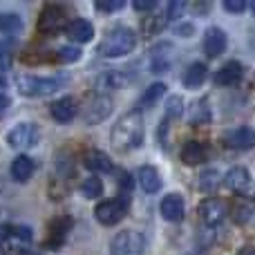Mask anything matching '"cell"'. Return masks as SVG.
I'll use <instances>...</instances> for the list:
<instances>
[{
  "label": "cell",
  "mask_w": 255,
  "mask_h": 255,
  "mask_svg": "<svg viewBox=\"0 0 255 255\" xmlns=\"http://www.w3.org/2000/svg\"><path fill=\"white\" fill-rule=\"evenodd\" d=\"M143 134H145L143 117H141L139 110H130L121 117L119 124L112 128L110 143L117 152H130V150L139 148L143 143Z\"/></svg>",
  "instance_id": "1"
},
{
  "label": "cell",
  "mask_w": 255,
  "mask_h": 255,
  "mask_svg": "<svg viewBox=\"0 0 255 255\" xmlns=\"http://www.w3.org/2000/svg\"><path fill=\"white\" fill-rule=\"evenodd\" d=\"M136 45V34L130 29V27H115L106 34V38L101 40L97 52L106 58H119L126 56L134 49Z\"/></svg>",
  "instance_id": "2"
},
{
  "label": "cell",
  "mask_w": 255,
  "mask_h": 255,
  "mask_svg": "<svg viewBox=\"0 0 255 255\" xmlns=\"http://www.w3.org/2000/svg\"><path fill=\"white\" fill-rule=\"evenodd\" d=\"M63 76H34V74H18L16 88L22 97H49L63 88Z\"/></svg>",
  "instance_id": "3"
},
{
  "label": "cell",
  "mask_w": 255,
  "mask_h": 255,
  "mask_svg": "<svg viewBox=\"0 0 255 255\" xmlns=\"http://www.w3.org/2000/svg\"><path fill=\"white\" fill-rule=\"evenodd\" d=\"M145 238L139 231H121L112 238L110 255H143Z\"/></svg>",
  "instance_id": "4"
},
{
  "label": "cell",
  "mask_w": 255,
  "mask_h": 255,
  "mask_svg": "<svg viewBox=\"0 0 255 255\" xmlns=\"http://www.w3.org/2000/svg\"><path fill=\"white\" fill-rule=\"evenodd\" d=\"M128 206H130V199H128L126 195L112 197V199H103V202L97 206L94 215H97V220L101 222L103 226H115L126 217Z\"/></svg>",
  "instance_id": "5"
},
{
  "label": "cell",
  "mask_w": 255,
  "mask_h": 255,
  "mask_svg": "<svg viewBox=\"0 0 255 255\" xmlns=\"http://www.w3.org/2000/svg\"><path fill=\"white\" fill-rule=\"evenodd\" d=\"M110 115H112V99L108 97V94H99V92L88 97V101L83 103V110H81L83 121L90 126L101 124V121H106Z\"/></svg>",
  "instance_id": "6"
},
{
  "label": "cell",
  "mask_w": 255,
  "mask_h": 255,
  "mask_svg": "<svg viewBox=\"0 0 255 255\" xmlns=\"http://www.w3.org/2000/svg\"><path fill=\"white\" fill-rule=\"evenodd\" d=\"M36 141H38V128H36V124H18L16 128H11L7 132L9 148L25 150L36 145Z\"/></svg>",
  "instance_id": "7"
},
{
  "label": "cell",
  "mask_w": 255,
  "mask_h": 255,
  "mask_svg": "<svg viewBox=\"0 0 255 255\" xmlns=\"http://www.w3.org/2000/svg\"><path fill=\"white\" fill-rule=\"evenodd\" d=\"M65 20L67 16L61 4H47L38 18V29L43 34H56V31H61L65 27Z\"/></svg>",
  "instance_id": "8"
},
{
  "label": "cell",
  "mask_w": 255,
  "mask_h": 255,
  "mask_svg": "<svg viewBox=\"0 0 255 255\" xmlns=\"http://www.w3.org/2000/svg\"><path fill=\"white\" fill-rule=\"evenodd\" d=\"M70 229H72V217H67V215L54 217V220L49 222V233H47V240H45V247H49L52 251L61 249L67 233H70Z\"/></svg>",
  "instance_id": "9"
},
{
  "label": "cell",
  "mask_w": 255,
  "mask_h": 255,
  "mask_svg": "<svg viewBox=\"0 0 255 255\" xmlns=\"http://www.w3.org/2000/svg\"><path fill=\"white\" fill-rule=\"evenodd\" d=\"M199 217L206 226H217L226 217V204L217 197H208L199 204Z\"/></svg>",
  "instance_id": "10"
},
{
  "label": "cell",
  "mask_w": 255,
  "mask_h": 255,
  "mask_svg": "<svg viewBox=\"0 0 255 255\" xmlns=\"http://www.w3.org/2000/svg\"><path fill=\"white\" fill-rule=\"evenodd\" d=\"M159 211H161L163 220L168 222H181L186 215V202L184 197H181L179 193H172V195H166V197L161 199V206H159Z\"/></svg>",
  "instance_id": "11"
},
{
  "label": "cell",
  "mask_w": 255,
  "mask_h": 255,
  "mask_svg": "<svg viewBox=\"0 0 255 255\" xmlns=\"http://www.w3.org/2000/svg\"><path fill=\"white\" fill-rule=\"evenodd\" d=\"M224 145L226 148H233V150H249L255 145V132L247 126L235 128V130L224 134Z\"/></svg>",
  "instance_id": "12"
},
{
  "label": "cell",
  "mask_w": 255,
  "mask_h": 255,
  "mask_svg": "<svg viewBox=\"0 0 255 255\" xmlns=\"http://www.w3.org/2000/svg\"><path fill=\"white\" fill-rule=\"evenodd\" d=\"M49 112H52L54 121H58V124H70V121H74L76 115H79V106H76V99L63 97L49 106Z\"/></svg>",
  "instance_id": "13"
},
{
  "label": "cell",
  "mask_w": 255,
  "mask_h": 255,
  "mask_svg": "<svg viewBox=\"0 0 255 255\" xmlns=\"http://www.w3.org/2000/svg\"><path fill=\"white\" fill-rule=\"evenodd\" d=\"M172 61V45L170 43H157L150 52V70L154 74H163L170 67Z\"/></svg>",
  "instance_id": "14"
},
{
  "label": "cell",
  "mask_w": 255,
  "mask_h": 255,
  "mask_svg": "<svg viewBox=\"0 0 255 255\" xmlns=\"http://www.w3.org/2000/svg\"><path fill=\"white\" fill-rule=\"evenodd\" d=\"M224 184H226V188H229V190L242 195V193H247L249 186H251V175H249L247 168L235 166V168H231V170L226 172Z\"/></svg>",
  "instance_id": "15"
},
{
  "label": "cell",
  "mask_w": 255,
  "mask_h": 255,
  "mask_svg": "<svg viewBox=\"0 0 255 255\" xmlns=\"http://www.w3.org/2000/svg\"><path fill=\"white\" fill-rule=\"evenodd\" d=\"M224 49H226L224 29H220V27H211V29L206 31V36H204V52H206V56L215 58V56H220Z\"/></svg>",
  "instance_id": "16"
},
{
  "label": "cell",
  "mask_w": 255,
  "mask_h": 255,
  "mask_svg": "<svg viewBox=\"0 0 255 255\" xmlns=\"http://www.w3.org/2000/svg\"><path fill=\"white\" fill-rule=\"evenodd\" d=\"M242 76H244V67L238 61H231L215 74V83L222 85V88H233V85H238L242 81Z\"/></svg>",
  "instance_id": "17"
},
{
  "label": "cell",
  "mask_w": 255,
  "mask_h": 255,
  "mask_svg": "<svg viewBox=\"0 0 255 255\" xmlns=\"http://www.w3.org/2000/svg\"><path fill=\"white\" fill-rule=\"evenodd\" d=\"M132 81L130 74L126 72H106L97 79V88H99V94H103V90H121V88H128Z\"/></svg>",
  "instance_id": "18"
},
{
  "label": "cell",
  "mask_w": 255,
  "mask_h": 255,
  "mask_svg": "<svg viewBox=\"0 0 255 255\" xmlns=\"http://www.w3.org/2000/svg\"><path fill=\"white\" fill-rule=\"evenodd\" d=\"M206 145L202 143V141H186L184 148H181V159H184V163H188V166H199V163L206 161Z\"/></svg>",
  "instance_id": "19"
},
{
  "label": "cell",
  "mask_w": 255,
  "mask_h": 255,
  "mask_svg": "<svg viewBox=\"0 0 255 255\" xmlns=\"http://www.w3.org/2000/svg\"><path fill=\"white\" fill-rule=\"evenodd\" d=\"M34 170H36V163H34V159L27 157V154H18L11 161V177L16 181H20V184L22 181H29Z\"/></svg>",
  "instance_id": "20"
},
{
  "label": "cell",
  "mask_w": 255,
  "mask_h": 255,
  "mask_svg": "<svg viewBox=\"0 0 255 255\" xmlns=\"http://www.w3.org/2000/svg\"><path fill=\"white\" fill-rule=\"evenodd\" d=\"M136 179H139L141 188L150 195L161 190V177H159L157 168H152V166H141L139 172H136Z\"/></svg>",
  "instance_id": "21"
},
{
  "label": "cell",
  "mask_w": 255,
  "mask_h": 255,
  "mask_svg": "<svg viewBox=\"0 0 255 255\" xmlns=\"http://www.w3.org/2000/svg\"><path fill=\"white\" fill-rule=\"evenodd\" d=\"M85 168L92 172H112L115 170V166H112V159L108 157L106 152H101V150H90L88 154H85Z\"/></svg>",
  "instance_id": "22"
},
{
  "label": "cell",
  "mask_w": 255,
  "mask_h": 255,
  "mask_svg": "<svg viewBox=\"0 0 255 255\" xmlns=\"http://www.w3.org/2000/svg\"><path fill=\"white\" fill-rule=\"evenodd\" d=\"M67 36L72 40H76V43H90L94 38V27H92V22L79 18V20H72L67 25Z\"/></svg>",
  "instance_id": "23"
},
{
  "label": "cell",
  "mask_w": 255,
  "mask_h": 255,
  "mask_svg": "<svg viewBox=\"0 0 255 255\" xmlns=\"http://www.w3.org/2000/svg\"><path fill=\"white\" fill-rule=\"evenodd\" d=\"M206 76H208L206 65H204V63H193V65L186 67L184 76H181V83H184L186 88L195 90V88H199V85H204Z\"/></svg>",
  "instance_id": "24"
},
{
  "label": "cell",
  "mask_w": 255,
  "mask_h": 255,
  "mask_svg": "<svg viewBox=\"0 0 255 255\" xmlns=\"http://www.w3.org/2000/svg\"><path fill=\"white\" fill-rule=\"evenodd\" d=\"M190 121L197 126L211 121V103H208V99H202V101L195 103L193 110H190Z\"/></svg>",
  "instance_id": "25"
},
{
  "label": "cell",
  "mask_w": 255,
  "mask_h": 255,
  "mask_svg": "<svg viewBox=\"0 0 255 255\" xmlns=\"http://www.w3.org/2000/svg\"><path fill=\"white\" fill-rule=\"evenodd\" d=\"M163 92H166V85H163V83H152V85H148V90H145V92L141 94L139 106H141V108H150V106H154V103H157L159 99L163 97Z\"/></svg>",
  "instance_id": "26"
},
{
  "label": "cell",
  "mask_w": 255,
  "mask_h": 255,
  "mask_svg": "<svg viewBox=\"0 0 255 255\" xmlns=\"http://www.w3.org/2000/svg\"><path fill=\"white\" fill-rule=\"evenodd\" d=\"M22 29V20L18 13H0V31L2 34H18Z\"/></svg>",
  "instance_id": "27"
},
{
  "label": "cell",
  "mask_w": 255,
  "mask_h": 255,
  "mask_svg": "<svg viewBox=\"0 0 255 255\" xmlns=\"http://www.w3.org/2000/svg\"><path fill=\"white\" fill-rule=\"evenodd\" d=\"M81 193L88 199H97L103 195V181L99 177H88V179L81 184Z\"/></svg>",
  "instance_id": "28"
},
{
  "label": "cell",
  "mask_w": 255,
  "mask_h": 255,
  "mask_svg": "<svg viewBox=\"0 0 255 255\" xmlns=\"http://www.w3.org/2000/svg\"><path fill=\"white\" fill-rule=\"evenodd\" d=\"M217 186H220V175H217V170H206L202 177H199V190L202 193H215Z\"/></svg>",
  "instance_id": "29"
},
{
  "label": "cell",
  "mask_w": 255,
  "mask_h": 255,
  "mask_svg": "<svg viewBox=\"0 0 255 255\" xmlns=\"http://www.w3.org/2000/svg\"><path fill=\"white\" fill-rule=\"evenodd\" d=\"M184 115V99L181 97H170L166 101V117L168 119H179V117Z\"/></svg>",
  "instance_id": "30"
},
{
  "label": "cell",
  "mask_w": 255,
  "mask_h": 255,
  "mask_svg": "<svg viewBox=\"0 0 255 255\" xmlns=\"http://www.w3.org/2000/svg\"><path fill=\"white\" fill-rule=\"evenodd\" d=\"M13 63V52H11V45L0 40V72H7Z\"/></svg>",
  "instance_id": "31"
},
{
  "label": "cell",
  "mask_w": 255,
  "mask_h": 255,
  "mask_svg": "<svg viewBox=\"0 0 255 255\" xmlns=\"http://www.w3.org/2000/svg\"><path fill=\"white\" fill-rule=\"evenodd\" d=\"M94 7L101 13H115V11H121V9L126 7V2L124 0H101V2H97Z\"/></svg>",
  "instance_id": "32"
},
{
  "label": "cell",
  "mask_w": 255,
  "mask_h": 255,
  "mask_svg": "<svg viewBox=\"0 0 255 255\" xmlns=\"http://www.w3.org/2000/svg\"><path fill=\"white\" fill-rule=\"evenodd\" d=\"M56 58L61 63H74L81 58V49L79 47H61L56 52Z\"/></svg>",
  "instance_id": "33"
},
{
  "label": "cell",
  "mask_w": 255,
  "mask_h": 255,
  "mask_svg": "<svg viewBox=\"0 0 255 255\" xmlns=\"http://www.w3.org/2000/svg\"><path fill=\"white\" fill-rule=\"evenodd\" d=\"M163 25H166V16H150L143 25V31L145 34H154V31H159Z\"/></svg>",
  "instance_id": "34"
},
{
  "label": "cell",
  "mask_w": 255,
  "mask_h": 255,
  "mask_svg": "<svg viewBox=\"0 0 255 255\" xmlns=\"http://www.w3.org/2000/svg\"><path fill=\"white\" fill-rule=\"evenodd\" d=\"M186 7H188L186 2H170L168 4V11L163 13V16H166V20H175V18H179V13L184 11Z\"/></svg>",
  "instance_id": "35"
},
{
  "label": "cell",
  "mask_w": 255,
  "mask_h": 255,
  "mask_svg": "<svg viewBox=\"0 0 255 255\" xmlns=\"http://www.w3.org/2000/svg\"><path fill=\"white\" fill-rule=\"evenodd\" d=\"M247 7L249 4L244 2V0H226L224 2V9L226 11H231V13H242Z\"/></svg>",
  "instance_id": "36"
},
{
  "label": "cell",
  "mask_w": 255,
  "mask_h": 255,
  "mask_svg": "<svg viewBox=\"0 0 255 255\" xmlns=\"http://www.w3.org/2000/svg\"><path fill=\"white\" fill-rule=\"evenodd\" d=\"M117 184H119L121 188H126V190L132 188V179H130V175H128L124 168H119V170H117Z\"/></svg>",
  "instance_id": "37"
},
{
  "label": "cell",
  "mask_w": 255,
  "mask_h": 255,
  "mask_svg": "<svg viewBox=\"0 0 255 255\" xmlns=\"http://www.w3.org/2000/svg\"><path fill=\"white\" fill-rule=\"evenodd\" d=\"M132 7H134V11H152V9L157 7V2H154V0H148V2H145V0H136Z\"/></svg>",
  "instance_id": "38"
},
{
  "label": "cell",
  "mask_w": 255,
  "mask_h": 255,
  "mask_svg": "<svg viewBox=\"0 0 255 255\" xmlns=\"http://www.w3.org/2000/svg\"><path fill=\"white\" fill-rule=\"evenodd\" d=\"M9 231H11V229H7V226H0V242H2L4 238H9Z\"/></svg>",
  "instance_id": "39"
},
{
  "label": "cell",
  "mask_w": 255,
  "mask_h": 255,
  "mask_svg": "<svg viewBox=\"0 0 255 255\" xmlns=\"http://www.w3.org/2000/svg\"><path fill=\"white\" fill-rule=\"evenodd\" d=\"M7 106H9V99L4 97V94H0V112H2Z\"/></svg>",
  "instance_id": "40"
},
{
  "label": "cell",
  "mask_w": 255,
  "mask_h": 255,
  "mask_svg": "<svg viewBox=\"0 0 255 255\" xmlns=\"http://www.w3.org/2000/svg\"><path fill=\"white\" fill-rule=\"evenodd\" d=\"M240 255H255V249H244Z\"/></svg>",
  "instance_id": "41"
},
{
  "label": "cell",
  "mask_w": 255,
  "mask_h": 255,
  "mask_svg": "<svg viewBox=\"0 0 255 255\" xmlns=\"http://www.w3.org/2000/svg\"><path fill=\"white\" fill-rule=\"evenodd\" d=\"M4 88H7V81H4V79H2V76H0V92H2V90H4Z\"/></svg>",
  "instance_id": "42"
},
{
  "label": "cell",
  "mask_w": 255,
  "mask_h": 255,
  "mask_svg": "<svg viewBox=\"0 0 255 255\" xmlns=\"http://www.w3.org/2000/svg\"><path fill=\"white\" fill-rule=\"evenodd\" d=\"M249 7H251V9H253V13H255V2H251V4H249Z\"/></svg>",
  "instance_id": "43"
}]
</instances>
